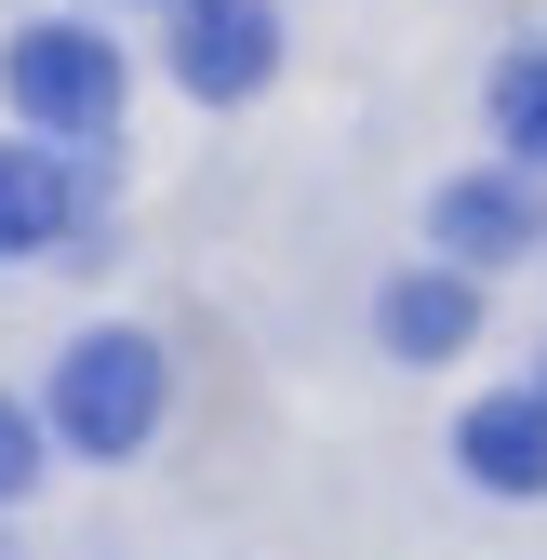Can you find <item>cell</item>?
I'll return each mask as SVG.
<instances>
[{
	"label": "cell",
	"instance_id": "obj_7",
	"mask_svg": "<svg viewBox=\"0 0 547 560\" xmlns=\"http://www.w3.org/2000/svg\"><path fill=\"white\" fill-rule=\"evenodd\" d=\"M54 241H67V161L0 148V254H54Z\"/></svg>",
	"mask_w": 547,
	"mask_h": 560
},
{
	"label": "cell",
	"instance_id": "obj_9",
	"mask_svg": "<svg viewBox=\"0 0 547 560\" xmlns=\"http://www.w3.org/2000/svg\"><path fill=\"white\" fill-rule=\"evenodd\" d=\"M27 480H40V428H27V413H14V400H0V508H14V494H27Z\"/></svg>",
	"mask_w": 547,
	"mask_h": 560
},
{
	"label": "cell",
	"instance_id": "obj_3",
	"mask_svg": "<svg viewBox=\"0 0 547 560\" xmlns=\"http://www.w3.org/2000/svg\"><path fill=\"white\" fill-rule=\"evenodd\" d=\"M267 67H281V14H267V0H174V81L187 94L241 107Z\"/></svg>",
	"mask_w": 547,
	"mask_h": 560
},
{
	"label": "cell",
	"instance_id": "obj_6",
	"mask_svg": "<svg viewBox=\"0 0 547 560\" xmlns=\"http://www.w3.org/2000/svg\"><path fill=\"white\" fill-rule=\"evenodd\" d=\"M454 454H467L481 494H547V387H534V400H481V413L454 428Z\"/></svg>",
	"mask_w": 547,
	"mask_h": 560
},
{
	"label": "cell",
	"instance_id": "obj_2",
	"mask_svg": "<svg viewBox=\"0 0 547 560\" xmlns=\"http://www.w3.org/2000/svg\"><path fill=\"white\" fill-rule=\"evenodd\" d=\"M0 81H14V107L40 133H107L120 120V54L94 27H27L14 54H0Z\"/></svg>",
	"mask_w": 547,
	"mask_h": 560
},
{
	"label": "cell",
	"instance_id": "obj_4",
	"mask_svg": "<svg viewBox=\"0 0 547 560\" xmlns=\"http://www.w3.org/2000/svg\"><path fill=\"white\" fill-rule=\"evenodd\" d=\"M428 228H441V254H454V267H508V254H534V241H547V214H534V187H521V174H454Z\"/></svg>",
	"mask_w": 547,
	"mask_h": 560
},
{
	"label": "cell",
	"instance_id": "obj_8",
	"mask_svg": "<svg viewBox=\"0 0 547 560\" xmlns=\"http://www.w3.org/2000/svg\"><path fill=\"white\" fill-rule=\"evenodd\" d=\"M494 133H508V148H521V161H547V40L494 67Z\"/></svg>",
	"mask_w": 547,
	"mask_h": 560
},
{
	"label": "cell",
	"instance_id": "obj_1",
	"mask_svg": "<svg viewBox=\"0 0 547 560\" xmlns=\"http://www.w3.org/2000/svg\"><path fill=\"white\" fill-rule=\"evenodd\" d=\"M161 428V347L148 334H81L54 361V441H81V454H133Z\"/></svg>",
	"mask_w": 547,
	"mask_h": 560
},
{
	"label": "cell",
	"instance_id": "obj_5",
	"mask_svg": "<svg viewBox=\"0 0 547 560\" xmlns=\"http://www.w3.org/2000/svg\"><path fill=\"white\" fill-rule=\"evenodd\" d=\"M374 320H387L400 361H454V347L481 334V280H467V267H415V280H387Z\"/></svg>",
	"mask_w": 547,
	"mask_h": 560
}]
</instances>
